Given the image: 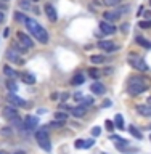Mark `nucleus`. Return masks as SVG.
Returning <instances> with one entry per match:
<instances>
[{
  "instance_id": "f257e3e1",
  "label": "nucleus",
  "mask_w": 151,
  "mask_h": 154,
  "mask_svg": "<svg viewBox=\"0 0 151 154\" xmlns=\"http://www.w3.org/2000/svg\"><path fill=\"white\" fill-rule=\"evenodd\" d=\"M26 27H27V31L32 34V37L34 38H37V42L39 43H42V45H47L48 43V32L45 31V27L42 26V24H39L36 19H32V18H27L26 19Z\"/></svg>"
},
{
  "instance_id": "f03ea898",
  "label": "nucleus",
  "mask_w": 151,
  "mask_h": 154,
  "mask_svg": "<svg viewBox=\"0 0 151 154\" xmlns=\"http://www.w3.org/2000/svg\"><path fill=\"white\" fill-rule=\"evenodd\" d=\"M148 90V84L145 82L143 77L140 75H132L127 82V93L130 96H138L145 93V91Z\"/></svg>"
},
{
  "instance_id": "7ed1b4c3",
  "label": "nucleus",
  "mask_w": 151,
  "mask_h": 154,
  "mask_svg": "<svg viewBox=\"0 0 151 154\" xmlns=\"http://www.w3.org/2000/svg\"><path fill=\"white\" fill-rule=\"evenodd\" d=\"M36 140H37V144L40 146L43 151L50 152L52 151V143H50V137H48V132L45 127L42 128H37L36 130Z\"/></svg>"
},
{
  "instance_id": "20e7f679",
  "label": "nucleus",
  "mask_w": 151,
  "mask_h": 154,
  "mask_svg": "<svg viewBox=\"0 0 151 154\" xmlns=\"http://www.w3.org/2000/svg\"><path fill=\"white\" fill-rule=\"evenodd\" d=\"M129 63L132 64L135 69H138V71H148V64L145 63V60L143 58H140V56H137V55H130L129 56Z\"/></svg>"
},
{
  "instance_id": "39448f33",
  "label": "nucleus",
  "mask_w": 151,
  "mask_h": 154,
  "mask_svg": "<svg viewBox=\"0 0 151 154\" xmlns=\"http://www.w3.org/2000/svg\"><path fill=\"white\" fill-rule=\"evenodd\" d=\"M16 37H18L19 45L24 47L26 50H31V48H34V40H32V38L27 35V34H24L23 31H19V32L16 34Z\"/></svg>"
},
{
  "instance_id": "423d86ee",
  "label": "nucleus",
  "mask_w": 151,
  "mask_h": 154,
  "mask_svg": "<svg viewBox=\"0 0 151 154\" xmlns=\"http://www.w3.org/2000/svg\"><path fill=\"white\" fill-rule=\"evenodd\" d=\"M5 56H7L8 61L11 63H18V64H23V60H21V53H19L16 48H14L13 45L7 50V53H5Z\"/></svg>"
},
{
  "instance_id": "0eeeda50",
  "label": "nucleus",
  "mask_w": 151,
  "mask_h": 154,
  "mask_svg": "<svg viewBox=\"0 0 151 154\" xmlns=\"http://www.w3.org/2000/svg\"><path fill=\"white\" fill-rule=\"evenodd\" d=\"M98 48L101 51H108V53H114L116 50H119V45H116L111 40H100L98 42Z\"/></svg>"
},
{
  "instance_id": "6e6552de",
  "label": "nucleus",
  "mask_w": 151,
  "mask_h": 154,
  "mask_svg": "<svg viewBox=\"0 0 151 154\" xmlns=\"http://www.w3.org/2000/svg\"><path fill=\"white\" fill-rule=\"evenodd\" d=\"M100 31L101 34H105V35H111V34H114L118 31V27L114 26V23H109V21H100Z\"/></svg>"
},
{
  "instance_id": "1a4fd4ad",
  "label": "nucleus",
  "mask_w": 151,
  "mask_h": 154,
  "mask_svg": "<svg viewBox=\"0 0 151 154\" xmlns=\"http://www.w3.org/2000/svg\"><path fill=\"white\" fill-rule=\"evenodd\" d=\"M43 11H45L47 18L50 23H56L58 21V14H56V10L53 7L52 3H45V7H43Z\"/></svg>"
},
{
  "instance_id": "9d476101",
  "label": "nucleus",
  "mask_w": 151,
  "mask_h": 154,
  "mask_svg": "<svg viewBox=\"0 0 151 154\" xmlns=\"http://www.w3.org/2000/svg\"><path fill=\"white\" fill-rule=\"evenodd\" d=\"M2 114H3L5 119L18 120V111H16V108H13V106H5L3 111H2Z\"/></svg>"
},
{
  "instance_id": "9b49d317",
  "label": "nucleus",
  "mask_w": 151,
  "mask_h": 154,
  "mask_svg": "<svg viewBox=\"0 0 151 154\" xmlns=\"http://www.w3.org/2000/svg\"><path fill=\"white\" fill-rule=\"evenodd\" d=\"M37 125H39L37 116H26V117H24V127L27 130H36Z\"/></svg>"
},
{
  "instance_id": "f8f14e48",
  "label": "nucleus",
  "mask_w": 151,
  "mask_h": 154,
  "mask_svg": "<svg viewBox=\"0 0 151 154\" xmlns=\"http://www.w3.org/2000/svg\"><path fill=\"white\" fill-rule=\"evenodd\" d=\"M90 90L93 91V95H105V91H106V88H105V85L101 84V82H98V80H95L93 84L90 85Z\"/></svg>"
},
{
  "instance_id": "ddd939ff",
  "label": "nucleus",
  "mask_w": 151,
  "mask_h": 154,
  "mask_svg": "<svg viewBox=\"0 0 151 154\" xmlns=\"http://www.w3.org/2000/svg\"><path fill=\"white\" fill-rule=\"evenodd\" d=\"M135 109H137V112L140 116H143V117H151V106L149 104H138Z\"/></svg>"
},
{
  "instance_id": "4468645a",
  "label": "nucleus",
  "mask_w": 151,
  "mask_h": 154,
  "mask_svg": "<svg viewBox=\"0 0 151 154\" xmlns=\"http://www.w3.org/2000/svg\"><path fill=\"white\" fill-rule=\"evenodd\" d=\"M105 21H109V23H116L118 19L121 18V13L116 10V11H105Z\"/></svg>"
},
{
  "instance_id": "2eb2a0df",
  "label": "nucleus",
  "mask_w": 151,
  "mask_h": 154,
  "mask_svg": "<svg viewBox=\"0 0 151 154\" xmlns=\"http://www.w3.org/2000/svg\"><path fill=\"white\" fill-rule=\"evenodd\" d=\"M85 112H87V108H84V106H76V108L71 109V114L74 116V117H77V119L84 117Z\"/></svg>"
},
{
  "instance_id": "dca6fc26",
  "label": "nucleus",
  "mask_w": 151,
  "mask_h": 154,
  "mask_svg": "<svg viewBox=\"0 0 151 154\" xmlns=\"http://www.w3.org/2000/svg\"><path fill=\"white\" fill-rule=\"evenodd\" d=\"M8 100H10V103H11V104H16V106H21V108H23V106H27V103H26V101H24L23 98H19V96H16V95H10L8 96Z\"/></svg>"
},
{
  "instance_id": "f3484780",
  "label": "nucleus",
  "mask_w": 151,
  "mask_h": 154,
  "mask_svg": "<svg viewBox=\"0 0 151 154\" xmlns=\"http://www.w3.org/2000/svg\"><path fill=\"white\" fill-rule=\"evenodd\" d=\"M3 74L7 75L8 79H14V77H18V72L14 71L10 64H5V66H3Z\"/></svg>"
},
{
  "instance_id": "a211bd4d",
  "label": "nucleus",
  "mask_w": 151,
  "mask_h": 154,
  "mask_svg": "<svg viewBox=\"0 0 151 154\" xmlns=\"http://www.w3.org/2000/svg\"><path fill=\"white\" fill-rule=\"evenodd\" d=\"M21 80L24 82V84H27V85H34V84H36V77H34L32 74H29V72L21 74Z\"/></svg>"
},
{
  "instance_id": "6ab92c4d",
  "label": "nucleus",
  "mask_w": 151,
  "mask_h": 154,
  "mask_svg": "<svg viewBox=\"0 0 151 154\" xmlns=\"http://www.w3.org/2000/svg\"><path fill=\"white\" fill-rule=\"evenodd\" d=\"M90 63L92 64H103V63H106V56H103V55H92L90 56Z\"/></svg>"
},
{
  "instance_id": "aec40b11",
  "label": "nucleus",
  "mask_w": 151,
  "mask_h": 154,
  "mask_svg": "<svg viewBox=\"0 0 151 154\" xmlns=\"http://www.w3.org/2000/svg\"><path fill=\"white\" fill-rule=\"evenodd\" d=\"M87 74H89V77H92L93 80H98L100 77H101V71H100V69H96V67H89Z\"/></svg>"
},
{
  "instance_id": "412c9836",
  "label": "nucleus",
  "mask_w": 151,
  "mask_h": 154,
  "mask_svg": "<svg viewBox=\"0 0 151 154\" xmlns=\"http://www.w3.org/2000/svg\"><path fill=\"white\" fill-rule=\"evenodd\" d=\"M113 122H114V127H116V128L125 130V128H124V119H122V116H121V114H116V116H114V120H113Z\"/></svg>"
},
{
  "instance_id": "4be33fe9",
  "label": "nucleus",
  "mask_w": 151,
  "mask_h": 154,
  "mask_svg": "<svg viewBox=\"0 0 151 154\" xmlns=\"http://www.w3.org/2000/svg\"><path fill=\"white\" fill-rule=\"evenodd\" d=\"M135 42H137L140 47H143V48H151V42H148L143 35H137L135 37Z\"/></svg>"
},
{
  "instance_id": "5701e85b",
  "label": "nucleus",
  "mask_w": 151,
  "mask_h": 154,
  "mask_svg": "<svg viewBox=\"0 0 151 154\" xmlns=\"http://www.w3.org/2000/svg\"><path fill=\"white\" fill-rule=\"evenodd\" d=\"M85 82V75L82 74V72H77V74H74V77H72V85H80Z\"/></svg>"
},
{
  "instance_id": "b1692460",
  "label": "nucleus",
  "mask_w": 151,
  "mask_h": 154,
  "mask_svg": "<svg viewBox=\"0 0 151 154\" xmlns=\"http://www.w3.org/2000/svg\"><path fill=\"white\" fill-rule=\"evenodd\" d=\"M125 130H129V133L132 135V137H135L137 140H142V137H143V135H142V132H138V130L135 128L134 125H129V127L125 128Z\"/></svg>"
},
{
  "instance_id": "393cba45",
  "label": "nucleus",
  "mask_w": 151,
  "mask_h": 154,
  "mask_svg": "<svg viewBox=\"0 0 151 154\" xmlns=\"http://www.w3.org/2000/svg\"><path fill=\"white\" fill-rule=\"evenodd\" d=\"M18 5H19V8H21V10H24V11H29V10L32 8L31 0H19Z\"/></svg>"
},
{
  "instance_id": "a878e982",
  "label": "nucleus",
  "mask_w": 151,
  "mask_h": 154,
  "mask_svg": "<svg viewBox=\"0 0 151 154\" xmlns=\"http://www.w3.org/2000/svg\"><path fill=\"white\" fill-rule=\"evenodd\" d=\"M80 101H82V104H80V106H84V108H87V106H89V108H90V106L95 103L92 96H84V98H82Z\"/></svg>"
},
{
  "instance_id": "bb28decb",
  "label": "nucleus",
  "mask_w": 151,
  "mask_h": 154,
  "mask_svg": "<svg viewBox=\"0 0 151 154\" xmlns=\"http://www.w3.org/2000/svg\"><path fill=\"white\" fill-rule=\"evenodd\" d=\"M55 119L60 120V122H64V120L68 119V114L64 112V111H63V112H61V111H56V112H55Z\"/></svg>"
},
{
  "instance_id": "cd10ccee",
  "label": "nucleus",
  "mask_w": 151,
  "mask_h": 154,
  "mask_svg": "<svg viewBox=\"0 0 151 154\" xmlns=\"http://www.w3.org/2000/svg\"><path fill=\"white\" fill-rule=\"evenodd\" d=\"M7 88L14 93V91H16V88H18V87H16V82H14L13 79H8V80H7Z\"/></svg>"
},
{
  "instance_id": "c85d7f7f",
  "label": "nucleus",
  "mask_w": 151,
  "mask_h": 154,
  "mask_svg": "<svg viewBox=\"0 0 151 154\" xmlns=\"http://www.w3.org/2000/svg\"><path fill=\"white\" fill-rule=\"evenodd\" d=\"M14 19H16V21H21V23H26L27 16L23 11H16V13H14Z\"/></svg>"
},
{
  "instance_id": "c756f323",
  "label": "nucleus",
  "mask_w": 151,
  "mask_h": 154,
  "mask_svg": "<svg viewBox=\"0 0 151 154\" xmlns=\"http://www.w3.org/2000/svg\"><path fill=\"white\" fill-rule=\"evenodd\" d=\"M138 26L142 29H149L151 27V19H143V21H138Z\"/></svg>"
},
{
  "instance_id": "7c9ffc66",
  "label": "nucleus",
  "mask_w": 151,
  "mask_h": 154,
  "mask_svg": "<svg viewBox=\"0 0 151 154\" xmlns=\"http://www.w3.org/2000/svg\"><path fill=\"white\" fill-rule=\"evenodd\" d=\"M119 3L121 0H103V5H106V7H118Z\"/></svg>"
},
{
  "instance_id": "2f4dec72",
  "label": "nucleus",
  "mask_w": 151,
  "mask_h": 154,
  "mask_svg": "<svg viewBox=\"0 0 151 154\" xmlns=\"http://www.w3.org/2000/svg\"><path fill=\"white\" fill-rule=\"evenodd\" d=\"M93 144H95V140H93V138H90V140H84V148H85V149L92 148Z\"/></svg>"
},
{
  "instance_id": "473e14b6",
  "label": "nucleus",
  "mask_w": 151,
  "mask_h": 154,
  "mask_svg": "<svg viewBox=\"0 0 151 154\" xmlns=\"http://www.w3.org/2000/svg\"><path fill=\"white\" fill-rule=\"evenodd\" d=\"M105 127H106V130H109V132H113V130L116 128L113 120H106V122H105Z\"/></svg>"
},
{
  "instance_id": "72a5a7b5",
  "label": "nucleus",
  "mask_w": 151,
  "mask_h": 154,
  "mask_svg": "<svg viewBox=\"0 0 151 154\" xmlns=\"http://www.w3.org/2000/svg\"><path fill=\"white\" fill-rule=\"evenodd\" d=\"M92 135H93V137H98V135H101V128H100V127H93V128H92Z\"/></svg>"
},
{
  "instance_id": "f704fd0d",
  "label": "nucleus",
  "mask_w": 151,
  "mask_h": 154,
  "mask_svg": "<svg viewBox=\"0 0 151 154\" xmlns=\"http://www.w3.org/2000/svg\"><path fill=\"white\" fill-rule=\"evenodd\" d=\"M76 148H84V140H77V141L74 143Z\"/></svg>"
},
{
  "instance_id": "c9c22d12",
  "label": "nucleus",
  "mask_w": 151,
  "mask_h": 154,
  "mask_svg": "<svg viewBox=\"0 0 151 154\" xmlns=\"http://www.w3.org/2000/svg\"><path fill=\"white\" fill-rule=\"evenodd\" d=\"M122 32H124V34L129 32V23H124V24H122Z\"/></svg>"
},
{
  "instance_id": "e433bc0d",
  "label": "nucleus",
  "mask_w": 151,
  "mask_h": 154,
  "mask_svg": "<svg viewBox=\"0 0 151 154\" xmlns=\"http://www.w3.org/2000/svg\"><path fill=\"white\" fill-rule=\"evenodd\" d=\"M3 21H5V13L2 11V10H0V24H2Z\"/></svg>"
},
{
  "instance_id": "4c0bfd02",
  "label": "nucleus",
  "mask_w": 151,
  "mask_h": 154,
  "mask_svg": "<svg viewBox=\"0 0 151 154\" xmlns=\"http://www.w3.org/2000/svg\"><path fill=\"white\" fill-rule=\"evenodd\" d=\"M82 98H84V96H82L79 91H77V93H74V100H82Z\"/></svg>"
},
{
  "instance_id": "58836bf2",
  "label": "nucleus",
  "mask_w": 151,
  "mask_h": 154,
  "mask_svg": "<svg viewBox=\"0 0 151 154\" xmlns=\"http://www.w3.org/2000/svg\"><path fill=\"white\" fill-rule=\"evenodd\" d=\"M10 132H11V130H8V127H5V128L2 130V133H3V135H8Z\"/></svg>"
},
{
  "instance_id": "ea45409f",
  "label": "nucleus",
  "mask_w": 151,
  "mask_h": 154,
  "mask_svg": "<svg viewBox=\"0 0 151 154\" xmlns=\"http://www.w3.org/2000/svg\"><path fill=\"white\" fill-rule=\"evenodd\" d=\"M103 106H105V108H109V106H111V101H109V100H106Z\"/></svg>"
},
{
  "instance_id": "a19ab883",
  "label": "nucleus",
  "mask_w": 151,
  "mask_h": 154,
  "mask_svg": "<svg viewBox=\"0 0 151 154\" xmlns=\"http://www.w3.org/2000/svg\"><path fill=\"white\" fill-rule=\"evenodd\" d=\"M148 104H149V106H151V95H149V96H148Z\"/></svg>"
},
{
  "instance_id": "79ce46f5",
  "label": "nucleus",
  "mask_w": 151,
  "mask_h": 154,
  "mask_svg": "<svg viewBox=\"0 0 151 154\" xmlns=\"http://www.w3.org/2000/svg\"><path fill=\"white\" fill-rule=\"evenodd\" d=\"M14 154H26V152H24V151H16Z\"/></svg>"
},
{
  "instance_id": "37998d69",
  "label": "nucleus",
  "mask_w": 151,
  "mask_h": 154,
  "mask_svg": "<svg viewBox=\"0 0 151 154\" xmlns=\"http://www.w3.org/2000/svg\"><path fill=\"white\" fill-rule=\"evenodd\" d=\"M148 5H149V7H151V0H148Z\"/></svg>"
},
{
  "instance_id": "c03bdc74",
  "label": "nucleus",
  "mask_w": 151,
  "mask_h": 154,
  "mask_svg": "<svg viewBox=\"0 0 151 154\" xmlns=\"http://www.w3.org/2000/svg\"><path fill=\"white\" fill-rule=\"evenodd\" d=\"M31 2H39V0H31Z\"/></svg>"
},
{
  "instance_id": "a18cd8bd",
  "label": "nucleus",
  "mask_w": 151,
  "mask_h": 154,
  "mask_svg": "<svg viewBox=\"0 0 151 154\" xmlns=\"http://www.w3.org/2000/svg\"><path fill=\"white\" fill-rule=\"evenodd\" d=\"M100 154H108V152H100Z\"/></svg>"
},
{
  "instance_id": "49530a36",
  "label": "nucleus",
  "mask_w": 151,
  "mask_h": 154,
  "mask_svg": "<svg viewBox=\"0 0 151 154\" xmlns=\"http://www.w3.org/2000/svg\"><path fill=\"white\" fill-rule=\"evenodd\" d=\"M0 154H5V152H3V151H0Z\"/></svg>"
},
{
  "instance_id": "de8ad7c7",
  "label": "nucleus",
  "mask_w": 151,
  "mask_h": 154,
  "mask_svg": "<svg viewBox=\"0 0 151 154\" xmlns=\"http://www.w3.org/2000/svg\"><path fill=\"white\" fill-rule=\"evenodd\" d=\"M149 141H151V135H149Z\"/></svg>"
},
{
  "instance_id": "09e8293b",
  "label": "nucleus",
  "mask_w": 151,
  "mask_h": 154,
  "mask_svg": "<svg viewBox=\"0 0 151 154\" xmlns=\"http://www.w3.org/2000/svg\"><path fill=\"white\" fill-rule=\"evenodd\" d=\"M3 2H7V0H3Z\"/></svg>"
},
{
  "instance_id": "8fccbe9b",
  "label": "nucleus",
  "mask_w": 151,
  "mask_h": 154,
  "mask_svg": "<svg viewBox=\"0 0 151 154\" xmlns=\"http://www.w3.org/2000/svg\"><path fill=\"white\" fill-rule=\"evenodd\" d=\"M149 128H151V125H149Z\"/></svg>"
}]
</instances>
